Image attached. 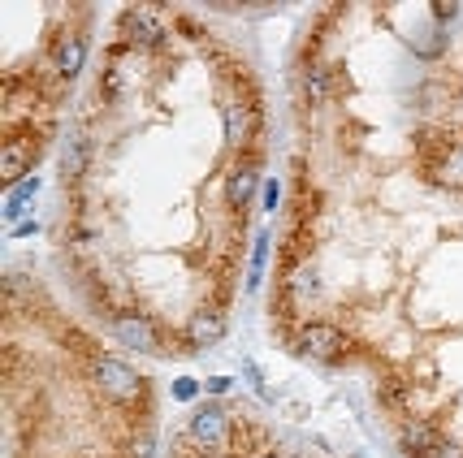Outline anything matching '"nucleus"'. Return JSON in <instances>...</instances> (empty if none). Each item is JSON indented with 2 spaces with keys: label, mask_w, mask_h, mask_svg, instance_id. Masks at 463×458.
Listing matches in <instances>:
<instances>
[{
  "label": "nucleus",
  "mask_w": 463,
  "mask_h": 458,
  "mask_svg": "<svg viewBox=\"0 0 463 458\" xmlns=\"http://www.w3.org/2000/svg\"><path fill=\"white\" fill-rule=\"evenodd\" d=\"M35 190H39V182H35V177H26V182L13 190V199H9V217H22V208H26V199H30Z\"/></svg>",
  "instance_id": "obj_2"
},
{
  "label": "nucleus",
  "mask_w": 463,
  "mask_h": 458,
  "mask_svg": "<svg viewBox=\"0 0 463 458\" xmlns=\"http://www.w3.org/2000/svg\"><path fill=\"white\" fill-rule=\"evenodd\" d=\"M173 394H178V398H190V394H195V385H190V381H178V385H173Z\"/></svg>",
  "instance_id": "obj_3"
},
{
  "label": "nucleus",
  "mask_w": 463,
  "mask_h": 458,
  "mask_svg": "<svg viewBox=\"0 0 463 458\" xmlns=\"http://www.w3.org/2000/svg\"><path fill=\"white\" fill-rule=\"evenodd\" d=\"M230 428H234V406H226V402H204V406H195V415H190V424H186V432L199 441V446H226L230 441Z\"/></svg>",
  "instance_id": "obj_1"
}]
</instances>
